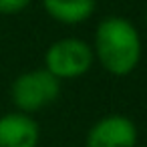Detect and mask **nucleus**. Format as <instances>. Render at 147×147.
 Instances as JSON below:
<instances>
[{
	"label": "nucleus",
	"mask_w": 147,
	"mask_h": 147,
	"mask_svg": "<svg viewBox=\"0 0 147 147\" xmlns=\"http://www.w3.org/2000/svg\"><path fill=\"white\" fill-rule=\"evenodd\" d=\"M42 8L55 22L75 26L95 14L97 0H42Z\"/></svg>",
	"instance_id": "423d86ee"
},
{
	"label": "nucleus",
	"mask_w": 147,
	"mask_h": 147,
	"mask_svg": "<svg viewBox=\"0 0 147 147\" xmlns=\"http://www.w3.org/2000/svg\"><path fill=\"white\" fill-rule=\"evenodd\" d=\"M145 26H147V12H145Z\"/></svg>",
	"instance_id": "6e6552de"
},
{
	"label": "nucleus",
	"mask_w": 147,
	"mask_h": 147,
	"mask_svg": "<svg viewBox=\"0 0 147 147\" xmlns=\"http://www.w3.org/2000/svg\"><path fill=\"white\" fill-rule=\"evenodd\" d=\"M61 95V81L47 69H34L18 75L10 85V99L16 111L32 115L53 105Z\"/></svg>",
	"instance_id": "f03ea898"
},
{
	"label": "nucleus",
	"mask_w": 147,
	"mask_h": 147,
	"mask_svg": "<svg viewBox=\"0 0 147 147\" xmlns=\"http://www.w3.org/2000/svg\"><path fill=\"white\" fill-rule=\"evenodd\" d=\"M95 63L93 47L83 38L67 36L55 40L45 53V69L59 81L79 79L91 71Z\"/></svg>",
	"instance_id": "7ed1b4c3"
},
{
	"label": "nucleus",
	"mask_w": 147,
	"mask_h": 147,
	"mask_svg": "<svg viewBox=\"0 0 147 147\" xmlns=\"http://www.w3.org/2000/svg\"><path fill=\"white\" fill-rule=\"evenodd\" d=\"M95 61L113 77L131 75L143 53L141 34L135 24L125 16H107L95 28L93 40Z\"/></svg>",
	"instance_id": "f257e3e1"
},
{
	"label": "nucleus",
	"mask_w": 147,
	"mask_h": 147,
	"mask_svg": "<svg viewBox=\"0 0 147 147\" xmlns=\"http://www.w3.org/2000/svg\"><path fill=\"white\" fill-rule=\"evenodd\" d=\"M40 127L32 115L12 111L0 117V147H38Z\"/></svg>",
	"instance_id": "39448f33"
},
{
	"label": "nucleus",
	"mask_w": 147,
	"mask_h": 147,
	"mask_svg": "<svg viewBox=\"0 0 147 147\" xmlns=\"http://www.w3.org/2000/svg\"><path fill=\"white\" fill-rule=\"evenodd\" d=\"M32 0H0V14L4 16H14L24 12L30 6Z\"/></svg>",
	"instance_id": "0eeeda50"
},
{
	"label": "nucleus",
	"mask_w": 147,
	"mask_h": 147,
	"mask_svg": "<svg viewBox=\"0 0 147 147\" xmlns=\"http://www.w3.org/2000/svg\"><path fill=\"white\" fill-rule=\"evenodd\" d=\"M87 147H135L137 145V125L121 113H111L101 117L87 131Z\"/></svg>",
	"instance_id": "20e7f679"
}]
</instances>
